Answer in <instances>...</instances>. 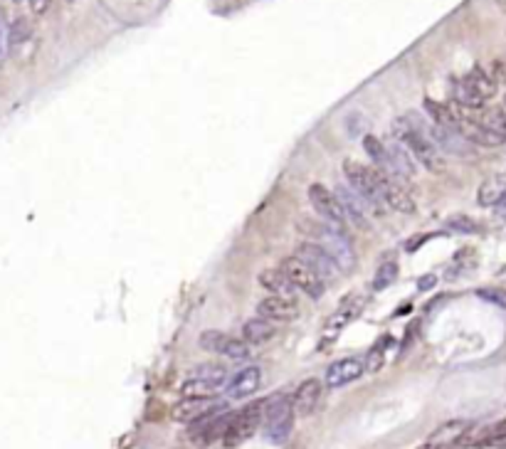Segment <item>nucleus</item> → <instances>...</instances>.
<instances>
[{
  "instance_id": "obj_35",
  "label": "nucleus",
  "mask_w": 506,
  "mask_h": 449,
  "mask_svg": "<svg viewBox=\"0 0 506 449\" xmlns=\"http://www.w3.org/2000/svg\"><path fill=\"white\" fill-rule=\"evenodd\" d=\"M489 77H492V82L497 87H504L506 84V60H494L492 65H489Z\"/></svg>"
},
{
  "instance_id": "obj_20",
  "label": "nucleus",
  "mask_w": 506,
  "mask_h": 449,
  "mask_svg": "<svg viewBox=\"0 0 506 449\" xmlns=\"http://www.w3.org/2000/svg\"><path fill=\"white\" fill-rule=\"evenodd\" d=\"M365 365L361 358H341L336 363H331L326 368V385L329 388H343V385L353 383L363 375Z\"/></svg>"
},
{
  "instance_id": "obj_27",
  "label": "nucleus",
  "mask_w": 506,
  "mask_h": 449,
  "mask_svg": "<svg viewBox=\"0 0 506 449\" xmlns=\"http://www.w3.org/2000/svg\"><path fill=\"white\" fill-rule=\"evenodd\" d=\"M472 447H506V420H499L494 425L484 427V430L474 432Z\"/></svg>"
},
{
  "instance_id": "obj_34",
  "label": "nucleus",
  "mask_w": 506,
  "mask_h": 449,
  "mask_svg": "<svg viewBox=\"0 0 506 449\" xmlns=\"http://www.w3.org/2000/svg\"><path fill=\"white\" fill-rule=\"evenodd\" d=\"M477 296L484 299L487 304H494V306L506 309V289L504 287H487V289H477Z\"/></svg>"
},
{
  "instance_id": "obj_16",
  "label": "nucleus",
  "mask_w": 506,
  "mask_h": 449,
  "mask_svg": "<svg viewBox=\"0 0 506 449\" xmlns=\"http://www.w3.org/2000/svg\"><path fill=\"white\" fill-rule=\"evenodd\" d=\"M427 138L435 143L437 151H445V153H450V156H457V158L474 156L472 143L464 141V138L459 136L454 128L437 126V123H432V126H427Z\"/></svg>"
},
{
  "instance_id": "obj_41",
  "label": "nucleus",
  "mask_w": 506,
  "mask_h": 449,
  "mask_svg": "<svg viewBox=\"0 0 506 449\" xmlns=\"http://www.w3.org/2000/svg\"><path fill=\"white\" fill-rule=\"evenodd\" d=\"M15 3H23V0H15Z\"/></svg>"
},
{
  "instance_id": "obj_26",
  "label": "nucleus",
  "mask_w": 506,
  "mask_h": 449,
  "mask_svg": "<svg viewBox=\"0 0 506 449\" xmlns=\"http://www.w3.org/2000/svg\"><path fill=\"white\" fill-rule=\"evenodd\" d=\"M469 422L467 420H450V422H442L440 427H437L435 432L430 435V440L427 442H435V445L440 447H450L454 440H459V437L464 435V432L469 430Z\"/></svg>"
},
{
  "instance_id": "obj_24",
  "label": "nucleus",
  "mask_w": 506,
  "mask_h": 449,
  "mask_svg": "<svg viewBox=\"0 0 506 449\" xmlns=\"http://www.w3.org/2000/svg\"><path fill=\"white\" fill-rule=\"evenodd\" d=\"M462 82L479 96V99H484V101L492 99V96L497 94V84H494L492 77H489L487 70H482V67H474L469 74L462 77Z\"/></svg>"
},
{
  "instance_id": "obj_12",
  "label": "nucleus",
  "mask_w": 506,
  "mask_h": 449,
  "mask_svg": "<svg viewBox=\"0 0 506 449\" xmlns=\"http://www.w3.org/2000/svg\"><path fill=\"white\" fill-rule=\"evenodd\" d=\"M198 343L203 350L225 355V358H230V360H245L247 355H250V345H247L245 340L227 336L223 331H203L198 338Z\"/></svg>"
},
{
  "instance_id": "obj_18",
  "label": "nucleus",
  "mask_w": 506,
  "mask_h": 449,
  "mask_svg": "<svg viewBox=\"0 0 506 449\" xmlns=\"http://www.w3.org/2000/svg\"><path fill=\"white\" fill-rule=\"evenodd\" d=\"M260 385H262V370L257 365H247L237 375H232V380H227L225 395L230 400H245V397L255 395L260 390Z\"/></svg>"
},
{
  "instance_id": "obj_19",
  "label": "nucleus",
  "mask_w": 506,
  "mask_h": 449,
  "mask_svg": "<svg viewBox=\"0 0 506 449\" xmlns=\"http://www.w3.org/2000/svg\"><path fill=\"white\" fill-rule=\"evenodd\" d=\"M321 380L319 378H307L304 383H299V388L294 390L292 395V407H294V415H302V417H309L314 410L319 407L321 402Z\"/></svg>"
},
{
  "instance_id": "obj_17",
  "label": "nucleus",
  "mask_w": 506,
  "mask_h": 449,
  "mask_svg": "<svg viewBox=\"0 0 506 449\" xmlns=\"http://www.w3.org/2000/svg\"><path fill=\"white\" fill-rule=\"evenodd\" d=\"M334 195H336V200L341 205V213H343V218H346V225L351 223L353 227H358V230H368L370 227L368 208H365L363 200H361L358 195L348 188V185H339Z\"/></svg>"
},
{
  "instance_id": "obj_31",
  "label": "nucleus",
  "mask_w": 506,
  "mask_h": 449,
  "mask_svg": "<svg viewBox=\"0 0 506 449\" xmlns=\"http://www.w3.org/2000/svg\"><path fill=\"white\" fill-rule=\"evenodd\" d=\"M33 30H30V23L25 18H18L13 25H8V43H10V50L13 48H20L23 43H28Z\"/></svg>"
},
{
  "instance_id": "obj_22",
  "label": "nucleus",
  "mask_w": 506,
  "mask_h": 449,
  "mask_svg": "<svg viewBox=\"0 0 506 449\" xmlns=\"http://www.w3.org/2000/svg\"><path fill=\"white\" fill-rule=\"evenodd\" d=\"M260 284L262 289H267V292L272 294V296H282V299H289V301H294V296H297V289L292 287V282L284 277L282 270H262L260 272Z\"/></svg>"
},
{
  "instance_id": "obj_1",
  "label": "nucleus",
  "mask_w": 506,
  "mask_h": 449,
  "mask_svg": "<svg viewBox=\"0 0 506 449\" xmlns=\"http://www.w3.org/2000/svg\"><path fill=\"white\" fill-rule=\"evenodd\" d=\"M393 141L402 143L407 148V153L412 156V161L420 163L430 173H445V158L435 148V143L427 138V131L415 128L405 116L393 121Z\"/></svg>"
},
{
  "instance_id": "obj_39",
  "label": "nucleus",
  "mask_w": 506,
  "mask_h": 449,
  "mask_svg": "<svg viewBox=\"0 0 506 449\" xmlns=\"http://www.w3.org/2000/svg\"><path fill=\"white\" fill-rule=\"evenodd\" d=\"M435 282H437V277H422V279H420V292H427V289H432V287H435Z\"/></svg>"
},
{
  "instance_id": "obj_38",
  "label": "nucleus",
  "mask_w": 506,
  "mask_h": 449,
  "mask_svg": "<svg viewBox=\"0 0 506 449\" xmlns=\"http://www.w3.org/2000/svg\"><path fill=\"white\" fill-rule=\"evenodd\" d=\"M494 215H497V218H502V220L506 218V193L497 200V203H494Z\"/></svg>"
},
{
  "instance_id": "obj_21",
  "label": "nucleus",
  "mask_w": 506,
  "mask_h": 449,
  "mask_svg": "<svg viewBox=\"0 0 506 449\" xmlns=\"http://www.w3.org/2000/svg\"><path fill=\"white\" fill-rule=\"evenodd\" d=\"M257 314L267 321H292V318L299 316V309H297V301H289V299H282V296H265L260 304H257Z\"/></svg>"
},
{
  "instance_id": "obj_36",
  "label": "nucleus",
  "mask_w": 506,
  "mask_h": 449,
  "mask_svg": "<svg viewBox=\"0 0 506 449\" xmlns=\"http://www.w3.org/2000/svg\"><path fill=\"white\" fill-rule=\"evenodd\" d=\"M10 52V43H8V23L0 18V67H3L5 57Z\"/></svg>"
},
{
  "instance_id": "obj_9",
  "label": "nucleus",
  "mask_w": 506,
  "mask_h": 449,
  "mask_svg": "<svg viewBox=\"0 0 506 449\" xmlns=\"http://www.w3.org/2000/svg\"><path fill=\"white\" fill-rule=\"evenodd\" d=\"M230 417L232 412L225 410V412H215V415H208L203 420H195L188 430V440L190 445L195 447H210L215 442H223V435L230 425Z\"/></svg>"
},
{
  "instance_id": "obj_4",
  "label": "nucleus",
  "mask_w": 506,
  "mask_h": 449,
  "mask_svg": "<svg viewBox=\"0 0 506 449\" xmlns=\"http://www.w3.org/2000/svg\"><path fill=\"white\" fill-rule=\"evenodd\" d=\"M227 385V368L220 363H203L190 370L180 385L183 397H213Z\"/></svg>"
},
{
  "instance_id": "obj_13",
  "label": "nucleus",
  "mask_w": 506,
  "mask_h": 449,
  "mask_svg": "<svg viewBox=\"0 0 506 449\" xmlns=\"http://www.w3.org/2000/svg\"><path fill=\"white\" fill-rule=\"evenodd\" d=\"M375 173V185H378L380 200H383L385 208L397 210V213H415V200L407 195V190L402 185H397L390 175H385L380 168L373 170Z\"/></svg>"
},
{
  "instance_id": "obj_30",
  "label": "nucleus",
  "mask_w": 506,
  "mask_h": 449,
  "mask_svg": "<svg viewBox=\"0 0 506 449\" xmlns=\"http://www.w3.org/2000/svg\"><path fill=\"white\" fill-rule=\"evenodd\" d=\"M397 272H400V267H397L395 260H383L378 265V270H375L373 275V289L375 292H383V289H388L390 284L397 279Z\"/></svg>"
},
{
  "instance_id": "obj_32",
  "label": "nucleus",
  "mask_w": 506,
  "mask_h": 449,
  "mask_svg": "<svg viewBox=\"0 0 506 449\" xmlns=\"http://www.w3.org/2000/svg\"><path fill=\"white\" fill-rule=\"evenodd\" d=\"M363 148H365V153L370 156V161L375 163L378 168H383V163H385V143L380 141V138H375V136H363Z\"/></svg>"
},
{
  "instance_id": "obj_33",
  "label": "nucleus",
  "mask_w": 506,
  "mask_h": 449,
  "mask_svg": "<svg viewBox=\"0 0 506 449\" xmlns=\"http://www.w3.org/2000/svg\"><path fill=\"white\" fill-rule=\"evenodd\" d=\"M447 227L454 232H462V235H477L479 232V225L472 218H467V215H452V218H447Z\"/></svg>"
},
{
  "instance_id": "obj_37",
  "label": "nucleus",
  "mask_w": 506,
  "mask_h": 449,
  "mask_svg": "<svg viewBox=\"0 0 506 449\" xmlns=\"http://www.w3.org/2000/svg\"><path fill=\"white\" fill-rule=\"evenodd\" d=\"M50 5H53V0H30V10H33V15H45L50 10Z\"/></svg>"
},
{
  "instance_id": "obj_10",
  "label": "nucleus",
  "mask_w": 506,
  "mask_h": 449,
  "mask_svg": "<svg viewBox=\"0 0 506 449\" xmlns=\"http://www.w3.org/2000/svg\"><path fill=\"white\" fill-rule=\"evenodd\" d=\"M317 242L329 252V255H331V260L336 262L341 275H343V272H353L356 252H353V245H351V240L346 237V232L334 230L331 225H326V227H324V232H321V237H319Z\"/></svg>"
},
{
  "instance_id": "obj_42",
  "label": "nucleus",
  "mask_w": 506,
  "mask_h": 449,
  "mask_svg": "<svg viewBox=\"0 0 506 449\" xmlns=\"http://www.w3.org/2000/svg\"><path fill=\"white\" fill-rule=\"evenodd\" d=\"M65 3H72V0H65Z\"/></svg>"
},
{
  "instance_id": "obj_14",
  "label": "nucleus",
  "mask_w": 506,
  "mask_h": 449,
  "mask_svg": "<svg viewBox=\"0 0 506 449\" xmlns=\"http://www.w3.org/2000/svg\"><path fill=\"white\" fill-rule=\"evenodd\" d=\"M383 170L385 175H390L397 183H407V180L415 178V161L412 156L407 153V148L397 141H390L385 146V163H383Z\"/></svg>"
},
{
  "instance_id": "obj_8",
  "label": "nucleus",
  "mask_w": 506,
  "mask_h": 449,
  "mask_svg": "<svg viewBox=\"0 0 506 449\" xmlns=\"http://www.w3.org/2000/svg\"><path fill=\"white\" fill-rule=\"evenodd\" d=\"M225 410L227 402L223 400H213V397H183V400L170 407V417L175 422H183V425H193L195 420H203V417Z\"/></svg>"
},
{
  "instance_id": "obj_29",
  "label": "nucleus",
  "mask_w": 506,
  "mask_h": 449,
  "mask_svg": "<svg viewBox=\"0 0 506 449\" xmlns=\"http://www.w3.org/2000/svg\"><path fill=\"white\" fill-rule=\"evenodd\" d=\"M425 111L430 113L437 126H447V128L457 126V116H454L452 111V104H440V101L435 99H425Z\"/></svg>"
},
{
  "instance_id": "obj_7",
  "label": "nucleus",
  "mask_w": 506,
  "mask_h": 449,
  "mask_svg": "<svg viewBox=\"0 0 506 449\" xmlns=\"http://www.w3.org/2000/svg\"><path fill=\"white\" fill-rule=\"evenodd\" d=\"M309 203H312L314 213L324 220L326 225H331L334 230H341L346 232V218L341 213V205L336 200V195L321 183H314L309 185Z\"/></svg>"
},
{
  "instance_id": "obj_3",
  "label": "nucleus",
  "mask_w": 506,
  "mask_h": 449,
  "mask_svg": "<svg viewBox=\"0 0 506 449\" xmlns=\"http://www.w3.org/2000/svg\"><path fill=\"white\" fill-rule=\"evenodd\" d=\"M262 417H265V400L250 402L242 410L232 412L230 425L223 435V445L227 449H235L245 445L247 440H252V435L262 427Z\"/></svg>"
},
{
  "instance_id": "obj_2",
  "label": "nucleus",
  "mask_w": 506,
  "mask_h": 449,
  "mask_svg": "<svg viewBox=\"0 0 506 449\" xmlns=\"http://www.w3.org/2000/svg\"><path fill=\"white\" fill-rule=\"evenodd\" d=\"M262 435L272 445H284L294 430V407L292 397L275 395L265 400V417H262Z\"/></svg>"
},
{
  "instance_id": "obj_11",
  "label": "nucleus",
  "mask_w": 506,
  "mask_h": 449,
  "mask_svg": "<svg viewBox=\"0 0 506 449\" xmlns=\"http://www.w3.org/2000/svg\"><path fill=\"white\" fill-rule=\"evenodd\" d=\"M294 257H299L304 265L312 267V270L317 272V275L321 277L324 282H326V279H336V277L341 275L336 262L331 260V255H329V252L324 250L319 242L304 240L302 245H297V252H294Z\"/></svg>"
},
{
  "instance_id": "obj_40",
  "label": "nucleus",
  "mask_w": 506,
  "mask_h": 449,
  "mask_svg": "<svg viewBox=\"0 0 506 449\" xmlns=\"http://www.w3.org/2000/svg\"><path fill=\"white\" fill-rule=\"evenodd\" d=\"M415 449H445V447L435 445V442H425V445H420V447H415Z\"/></svg>"
},
{
  "instance_id": "obj_5",
  "label": "nucleus",
  "mask_w": 506,
  "mask_h": 449,
  "mask_svg": "<svg viewBox=\"0 0 506 449\" xmlns=\"http://www.w3.org/2000/svg\"><path fill=\"white\" fill-rule=\"evenodd\" d=\"M343 175H346V180H348L351 190L365 203L368 213H373V215L385 213V205H383V200H380L373 170L361 166V163H356V161H343Z\"/></svg>"
},
{
  "instance_id": "obj_28",
  "label": "nucleus",
  "mask_w": 506,
  "mask_h": 449,
  "mask_svg": "<svg viewBox=\"0 0 506 449\" xmlns=\"http://www.w3.org/2000/svg\"><path fill=\"white\" fill-rule=\"evenodd\" d=\"M363 306H365L363 296H348L339 306V311L329 318V323H331V326H346V323H351L353 318H358V314L363 311Z\"/></svg>"
},
{
  "instance_id": "obj_23",
  "label": "nucleus",
  "mask_w": 506,
  "mask_h": 449,
  "mask_svg": "<svg viewBox=\"0 0 506 449\" xmlns=\"http://www.w3.org/2000/svg\"><path fill=\"white\" fill-rule=\"evenodd\" d=\"M277 336V326L272 321H267V318L257 316V318H250V321H245V326H242V340H245L247 345H262L267 343V340H272Z\"/></svg>"
},
{
  "instance_id": "obj_6",
  "label": "nucleus",
  "mask_w": 506,
  "mask_h": 449,
  "mask_svg": "<svg viewBox=\"0 0 506 449\" xmlns=\"http://www.w3.org/2000/svg\"><path fill=\"white\" fill-rule=\"evenodd\" d=\"M280 270L284 272V277L292 282V287L297 289V292L307 294V296L312 299H321L324 294H326V282H324L312 267L304 265L299 257H287V260H282Z\"/></svg>"
},
{
  "instance_id": "obj_15",
  "label": "nucleus",
  "mask_w": 506,
  "mask_h": 449,
  "mask_svg": "<svg viewBox=\"0 0 506 449\" xmlns=\"http://www.w3.org/2000/svg\"><path fill=\"white\" fill-rule=\"evenodd\" d=\"M454 131H457L467 143H472V146H482V148L506 146V133L494 131V128L484 126V123L474 121V118H462V121H457Z\"/></svg>"
},
{
  "instance_id": "obj_25",
  "label": "nucleus",
  "mask_w": 506,
  "mask_h": 449,
  "mask_svg": "<svg viewBox=\"0 0 506 449\" xmlns=\"http://www.w3.org/2000/svg\"><path fill=\"white\" fill-rule=\"evenodd\" d=\"M504 193H506V175H492V178H487L479 185L477 203L482 205V208H494V203H497Z\"/></svg>"
}]
</instances>
